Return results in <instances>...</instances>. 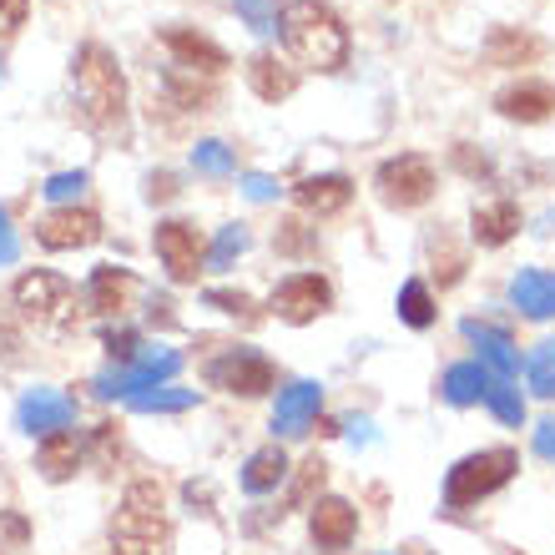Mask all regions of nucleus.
Listing matches in <instances>:
<instances>
[{"label":"nucleus","instance_id":"nucleus-1","mask_svg":"<svg viewBox=\"0 0 555 555\" xmlns=\"http://www.w3.org/2000/svg\"><path fill=\"white\" fill-rule=\"evenodd\" d=\"M72 91L76 112L91 132H117L127 117V76H121L117 51H106L102 41H87L72 61Z\"/></svg>","mask_w":555,"mask_h":555},{"label":"nucleus","instance_id":"nucleus-2","mask_svg":"<svg viewBox=\"0 0 555 555\" xmlns=\"http://www.w3.org/2000/svg\"><path fill=\"white\" fill-rule=\"evenodd\" d=\"M278 30L288 51L313 72H344L349 61V26L338 21L334 5L323 0H283V15H278Z\"/></svg>","mask_w":555,"mask_h":555},{"label":"nucleus","instance_id":"nucleus-3","mask_svg":"<svg viewBox=\"0 0 555 555\" xmlns=\"http://www.w3.org/2000/svg\"><path fill=\"white\" fill-rule=\"evenodd\" d=\"M167 545H172V526L162 515V490L152 480H137L112 520V555H167Z\"/></svg>","mask_w":555,"mask_h":555},{"label":"nucleus","instance_id":"nucleus-4","mask_svg":"<svg viewBox=\"0 0 555 555\" xmlns=\"http://www.w3.org/2000/svg\"><path fill=\"white\" fill-rule=\"evenodd\" d=\"M11 304H15V313L26 323H36V334H46V338L72 334V323H76V288L61 273H51V268H30V273L15 278Z\"/></svg>","mask_w":555,"mask_h":555},{"label":"nucleus","instance_id":"nucleus-5","mask_svg":"<svg viewBox=\"0 0 555 555\" xmlns=\"http://www.w3.org/2000/svg\"><path fill=\"white\" fill-rule=\"evenodd\" d=\"M515 469H520V454L515 450L465 454V460L444 475V505H450V511H469V505H480V500L495 495L500 485L515 480Z\"/></svg>","mask_w":555,"mask_h":555},{"label":"nucleus","instance_id":"nucleus-6","mask_svg":"<svg viewBox=\"0 0 555 555\" xmlns=\"http://www.w3.org/2000/svg\"><path fill=\"white\" fill-rule=\"evenodd\" d=\"M182 369V353L177 349H142L132 359V364H121V369H106V374H96V395L102 399H132V395H146V389H157V384H167Z\"/></svg>","mask_w":555,"mask_h":555},{"label":"nucleus","instance_id":"nucleus-7","mask_svg":"<svg viewBox=\"0 0 555 555\" xmlns=\"http://www.w3.org/2000/svg\"><path fill=\"white\" fill-rule=\"evenodd\" d=\"M374 188H379V197L389 207H399V212H410V207H424L429 197H435V167H429V157H414V152H404V157H389L379 167V177H374Z\"/></svg>","mask_w":555,"mask_h":555},{"label":"nucleus","instance_id":"nucleus-8","mask_svg":"<svg viewBox=\"0 0 555 555\" xmlns=\"http://www.w3.org/2000/svg\"><path fill=\"white\" fill-rule=\"evenodd\" d=\"M207 379H212V389H222V395H243V399H258L273 389L278 369L268 364L258 349H228L222 359H212L207 364Z\"/></svg>","mask_w":555,"mask_h":555},{"label":"nucleus","instance_id":"nucleus-9","mask_svg":"<svg viewBox=\"0 0 555 555\" xmlns=\"http://www.w3.org/2000/svg\"><path fill=\"white\" fill-rule=\"evenodd\" d=\"M152 248H157V258H162V268H167V278H172V283H192V278L203 273L207 248H203V233H197L192 222H182V218L157 222Z\"/></svg>","mask_w":555,"mask_h":555},{"label":"nucleus","instance_id":"nucleus-10","mask_svg":"<svg viewBox=\"0 0 555 555\" xmlns=\"http://www.w3.org/2000/svg\"><path fill=\"white\" fill-rule=\"evenodd\" d=\"M328 304H334V288L319 273H293L273 288V313L283 323H313L319 313H328Z\"/></svg>","mask_w":555,"mask_h":555},{"label":"nucleus","instance_id":"nucleus-11","mask_svg":"<svg viewBox=\"0 0 555 555\" xmlns=\"http://www.w3.org/2000/svg\"><path fill=\"white\" fill-rule=\"evenodd\" d=\"M76 424V399L72 395H56V389H26L21 404H15V429L21 435H61Z\"/></svg>","mask_w":555,"mask_h":555},{"label":"nucleus","instance_id":"nucleus-12","mask_svg":"<svg viewBox=\"0 0 555 555\" xmlns=\"http://www.w3.org/2000/svg\"><path fill=\"white\" fill-rule=\"evenodd\" d=\"M36 237H41V248H51V253L91 248V243L102 237V218L87 212V207H56V212H46V218L36 222Z\"/></svg>","mask_w":555,"mask_h":555},{"label":"nucleus","instance_id":"nucleus-13","mask_svg":"<svg viewBox=\"0 0 555 555\" xmlns=\"http://www.w3.org/2000/svg\"><path fill=\"white\" fill-rule=\"evenodd\" d=\"M162 46L172 51V66H188V72H203V76H218L228 66V51L218 41H207L197 30L188 26H167L162 30Z\"/></svg>","mask_w":555,"mask_h":555},{"label":"nucleus","instance_id":"nucleus-14","mask_svg":"<svg viewBox=\"0 0 555 555\" xmlns=\"http://www.w3.org/2000/svg\"><path fill=\"white\" fill-rule=\"evenodd\" d=\"M319 404H323V389L313 379H298L278 395V410H273V429L283 439H298L308 435V424L319 420Z\"/></svg>","mask_w":555,"mask_h":555},{"label":"nucleus","instance_id":"nucleus-15","mask_svg":"<svg viewBox=\"0 0 555 555\" xmlns=\"http://www.w3.org/2000/svg\"><path fill=\"white\" fill-rule=\"evenodd\" d=\"M460 334L475 344V364H485V374H495V379H511L515 369H520V353H515V344H511V334H500V328H490V323H480V319H465L460 323Z\"/></svg>","mask_w":555,"mask_h":555},{"label":"nucleus","instance_id":"nucleus-16","mask_svg":"<svg viewBox=\"0 0 555 555\" xmlns=\"http://www.w3.org/2000/svg\"><path fill=\"white\" fill-rule=\"evenodd\" d=\"M308 526H313V545H323V551H344V545L359 535V511H353L349 500L328 495V500L313 505Z\"/></svg>","mask_w":555,"mask_h":555},{"label":"nucleus","instance_id":"nucleus-17","mask_svg":"<svg viewBox=\"0 0 555 555\" xmlns=\"http://www.w3.org/2000/svg\"><path fill=\"white\" fill-rule=\"evenodd\" d=\"M495 112H500V117H511V121H545L555 112V87H551V81L526 76V81H515V87L500 91Z\"/></svg>","mask_w":555,"mask_h":555},{"label":"nucleus","instance_id":"nucleus-18","mask_svg":"<svg viewBox=\"0 0 555 555\" xmlns=\"http://www.w3.org/2000/svg\"><path fill=\"white\" fill-rule=\"evenodd\" d=\"M353 197V182L344 172H319V177H304L298 188H293V203L304 207V212H319V218H334L344 212Z\"/></svg>","mask_w":555,"mask_h":555},{"label":"nucleus","instance_id":"nucleus-19","mask_svg":"<svg viewBox=\"0 0 555 555\" xmlns=\"http://www.w3.org/2000/svg\"><path fill=\"white\" fill-rule=\"evenodd\" d=\"M87 298H91V308H96V313L117 319V313H127V308H132V298H137V278L127 273V268H117V263L91 268Z\"/></svg>","mask_w":555,"mask_h":555},{"label":"nucleus","instance_id":"nucleus-20","mask_svg":"<svg viewBox=\"0 0 555 555\" xmlns=\"http://www.w3.org/2000/svg\"><path fill=\"white\" fill-rule=\"evenodd\" d=\"M469 233L480 248H505L515 233H520V203L511 197H490V203L475 207V218H469Z\"/></svg>","mask_w":555,"mask_h":555},{"label":"nucleus","instance_id":"nucleus-21","mask_svg":"<svg viewBox=\"0 0 555 555\" xmlns=\"http://www.w3.org/2000/svg\"><path fill=\"white\" fill-rule=\"evenodd\" d=\"M511 304L526 313V319H555V273L551 268H520L511 278Z\"/></svg>","mask_w":555,"mask_h":555},{"label":"nucleus","instance_id":"nucleus-22","mask_svg":"<svg viewBox=\"0 0 555 555\" xmlns=\"http://www.w3.org/2000/svg\"><path fill=\"white\" fill-rule=\"evenodd\" d=\"M248 87L263 102H288L293 91H298V66H288L278 51H258L248 61Z\"/></svg>","mask_w":555,"mask_h":555},{"label":"nucleus","instance_id":"nucleus-23","mask_svg":"<svg viewBox=\"0 0 555 555\" xmlns=\"http://www.w3.org/2000/svg\"><path fill=\"white\" fill-rule=\"evenodd\" d=\"M283 480H288V454L278 450V444H263L258 454H248V465H243V490L248 495H268Z\"/></svg>","mask_w":555,"mask_h":555},{"label":"nucleus","instance_id":"nucleus-24","mask_svg":"<svg viewBox=\"0 0 555 555\" xmlns=\"http://www.w3.org/2000/svg\"><path fill=\"white\" fill-rule=\"evenodd\" d=\"M36 465H41L46 480H72L76 465H81V444H76L72 429H61V435H46L41 450H36Z\"/></svg>","mask_w":555,"mask_h":555},{"label":"nucleus","instance_id":"nucleus-25","mask_svg":"<svg viewBox=\"0 0 555 555\" xmlns=\"http://www.w3.org/2000/svg\"><path fill=\"white\" fill-rule=\"evenodd\" d=\"M167 96H172L182 112H207L212 106V76L188 72V66H167Z\"/></svg>","mask_w":555,"mask_h":555},{"label":"nucleus","instance_id":"nucleus-26","mask_svg":"<svg viewBox=\"0 0 555 555\" xmlns=\"http://www.w3.org/2000/svg\"><path fill=\"white\" fill-rule=\"evenodd\" d=\"M545 46L535 41V36H526V30L515 26H495V36H490V46H485V61L490 66H520V61H535Z\"/></svg>","mask_w":555,"mask_h":555},{"label":"nucleus","instance_id":"nucleus-27","mask_svg":"<svg viewBox=\"0 0 555 555\" xmlns=\"http://www.w3.org/2000/svg\"><path fill=\"white\" fill-rule=\"evenodd\" d=\"M439 389H444V399H450V404H460V410H465V404H480V399H485L490 374H485V364H475V359H469V364H450Z\"/></svg>","mask_w":555,"mask_h":555},{"label":"nucleus","instance_id":"nucleus-28","mask_svg":"<svg viewBox=\"0 0 555 555\" xmlns=\"http://www.w3.org/2000/svg\"><path fill=\"white\" fill-rule=\"evenodd\" d=\"M399 319L410 323V328H429L435 323V293H429V283H420V278H410L404 288H399Z\"/></svg>","mask_w":555,"mask_h":555},{"label":"nucleus","instance_id":"nucleus-29","mask_svg":"<svg viewBox=\"0 0 555 555\" xmlns=\"http://www.w3.org/2000/svg\"><path fill=\"white\" fill-rule=\"evenodd\" d=\"M485 404H490V414H495L500 424H511V429H520V424H526V399H520V389H515L511 379H490Z\"/></svg>","mask_w":555,"mask_h":555},{"label":"nucleus","instance_id":"nucleus-30","mask_svg":"<svg viewBox=\"0 0 555 555\" xmlns=\"http://www.w3.org/2000/svg\"><path fill=\"white\" fill-rule=\"evenodd\" d=\"M197 404L192 389H172V384H157V389H146V395H132V410L142 414H182Z\"/></svg>","mask_w":555,"mask_h":555},{"label":"nucleus","instance_id":"nucleus-31","mask_svg":"<svg viewBox=\"0 0 555 555\" xmlns=\"http://www.w3.org/2000/svg\"><path fill=\"white\" fill-rule=\"evenodd\" d=\"M248 243H253L248 228H243V222H228V228L218 233V243L207 248V263H212V268H233L237 258L248 253Z\"/></svg>","mask_w":555,"mask_h":555},{"label":"nucleus","instance_id":"nucleus-32","mask_svg":"<svg viewBox=\"0 0 555 555\" xmlns=\"http://www.w3.org/2000/svg\"><path fill=\"white\" fill-rule=\"evenodd\" d=\"M526 379H530V389H535L541 399H555V338H545L541 349L530 353Z\"/></svg>","mask_w":555,"mask_h":555},{"label":"nucleus","instance_id":"nucleus-33","mask_svg":"<svg viewBox=\"0 0 555 555\" xmlns=\"http://www.w3.org/2000/svg\"><path fill=\"white\" fill-rule=\"evenodd\" d=\"M323 475H328V465H323L319 454L304 460V469H298V480H293V490H288V511H308V500L323 490Z\"/></svg>","mask_w":555,"mask_h":555},{"label":"nucleus","instance_id":"nucleus-34","mask_svg":"<svg viewBox=\"0 0 555 555\" xmlns=\"http://www.w3.org/2000/svg\"><path fill=\"white\" fill-rule=\"evenodd\" d=\"M192 167L203 177H233V152L222 142H197L192 146Z\"/></svg>","mask_w":555,"mask_h":555},{"label":"nucleus","instance_id":"nucleus-35","mask_svg":"<svg viewBox=\"0 0 555 555\" xmlns=\"http://www.w3.org/2000/svg\"><path fill=\"white\" fill-rule=\"evenodd\" d=\"M237 15L248 21L258 36H273L278 30V15H283V0H233Z\"/></svg>","mask_w":555,"mask_h":555},{"label":"nucleus","instance_id":"nucleus-36","mask_svg":"<svg viewBox=\"0 0 555 555\" xmlns=\"http://www.w3.org/2000/svg\"><path fill=\"white\" fill-rule=\"evenodd\" d=\"M87 188H91V177H87V172H56L41 192H46V197H51L56 207H76V197H81Z\"/></svg>","mask_w":555,"mask_h":555},{"label":"nucleus","instance_id":"nucleus-37","mask_svg":"<svg viewBox=\"0 0 555 555\" xmlns=\"http://www.w3.org/2000/svg\"><path fill=\"white\" fill-rule=\"evenodd\" d=\"M207 308H218V313H233V319H253V298L248 293H233V288H207L203 293Z\"/></svg>","mask_w":555,"mask_h":555},{"label":"nucleus","instance_id":"nucleus-38","mask_svg":"<svg viewBox=\"0 0 555 555\" xmlns=\"http://www.w3.org/2000/svg\"><path fill=\"white\" fill-rule=\"evenodd\" d=\"M278 248H283V253H293V258H298V253H308V248H313V233H308V228H304V222H278Z\"/></svg>","mask_w":555,"mask_h":555},{"label":"nucleus","instance_id":"nucleus-39","mask_svg":"<svg viewBox=\"0 0 555 555\" xmlns=\"http://www.w3.org/2000/svg\"><path fill=\"white\" fill-rule=\"evenodd\" d=\"M243 197H248V203H273L278 182L268 172H243Z\"/></svg>","mask_w":555,"mask_h":555},{"label":"nucleus","instance_id":"nucleus-40","mask_svg":"<svg viewBox=\"0 0 555 555\" xmlns=\"http://www.w3.org/2000/svg\"><path fill=\"white\" fill-rule=\"evenodd\" d=\"M26 15H30V0H0V36H15L26 26Z\"/></svg>","mask_w":555,"mask_h":555},{"label":"nucleus","instance_id":"nucleus-41","mask_svg":"<svg viewBox=\"0 0 555 555\" xmlns=\"http://www.w3.org/2000/svg\"><path fill=\"white\" fill-rule=\"evenodd\" d=\"M15 258H21V237H15V228H11V212L0 207V268H11Z\"/></svg>","mask_w":555,"mask_h":555},{"label":"nucleus","instance_id":"nucleus-42","mask_svg":"<svg viewBox=\"0 0 555 555\" xmlns=\"http://www.w3.org/2000/svg\"><path fill=\"white\" fill-rule=\"evenodd\" d=\"M0 359L11 364V359H21V328H15V319L0 308Z\"/></svg>","mask_w":555,"mask_h":555},{"label":"nucleus","instance_id":"nucleus-43","mask_svg":"<svg viewBox=\"0 0 555 555\" xmlns=\"http://www.w3.org/2000/svg\"><path fill=\"white\" fill-rule=\"evenodd\" d=\"M106 349L117 353V359H132V353H137V334H132V328H117V334H106Z\"/></svg>","mask_w":555,"mask_h":555},{"label":"nucleus","instance_id":"nucleus-44","mask_svg":"<svg viewBox=\"0 0 555 555\" xmlns=\"http://www.w3.org/2000/svg\"><path fill=\"white\" fill-rule=\"evenodd\" d=\"M172 192H177V182L167 172H152V177H146V197H152V203H167Z\"/></svg>","mask_w":555,"mask_h":555},{"label":"nucleus","instance_id":"nucleus-45","mask_svg":"<svg viewBox=\"0 0 555 555\" xmlns=\"http://www.w3.org/2000/svg\"><path fill=\"white\" fill-rule=\"evenodd\" d=\"M535 454L555 460V420H541V429H535Z\"/></svg>","mask_w":555,"mask_h":555},{"label":"nucleus","instance_id":"nucleus-46","mask_svg":"<svg viewBox=\"0 0 555 555\" xmlns=\"http://www.w3.org/2000/svg\"><path fill=\"white\" fill-rule=\"evenodd\" d=\"M5 535H11V541H26V520H21V515H5Z\"/></svg>","mask_w":555,"mask_h":555},{"label":"nucleus","instance_id":"nucleus-47","mask_svg":"<svg viewBox=\"0 0 555 555\" xmlns=\"http://www.w3.org/2000/svg\"><path fill=\"white\" fill-rule=\"evenodd\" d=\"M0 81H5V66H0Z\"/></svg>","mask_w":555,"mask_h":555}]
</instances>
